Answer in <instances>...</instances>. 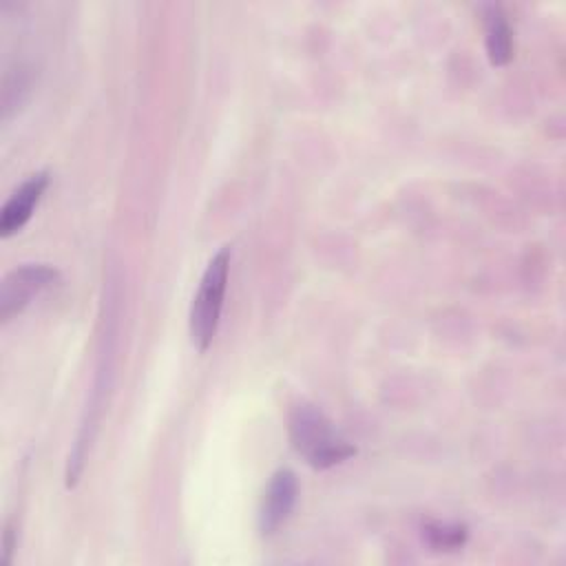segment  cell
Segmentation results:
<instances>
[{"mask_svg":"<svg viewBox=\"0 0 566 566\" xmlns=\"http://www.w3.org/2000/svg\"><path fill=\"white\" fill-rule=\"evenodd\" d=\"M287 433L294 451L318 471L356 455V447L336 431L321 409L307 402H298L290 409Z\"/></svg>","mask_w":566,"mask_h":566,"instance_id":"1","label":"cell"},{"mask_svg":"<svg viewBox=\"0 0 566 566\" xmlns=\"http://www.w3.org/2000/svg\"><path fill=\"white\" fill-rule=\"evenodd\" d=\"M228 272H230V248L223 245L208 261L190 305V338L199 352H206L217 334L223 296L228 287Z\"/></svg>","mask_w":566,"mask_h":566,"instance_id":"2","label":"cell"},{"mask_svg":"<svg viewBox=\"0 0 566 566\" xmlns=\"http://www.w3.org/2000/svg\"><path fill=\"white\" fill-rule=\"evenodd\" d=\"M60 272L49 263H22L11 270L0 285V318L2 323L20 314L40 292L51 287Z\"/></svg>","mask_w":566,"mask_h":566,"instance_id":"3","label":"cell"},{"mask_svg":"<svg viewBox=\"0 0 566 566\" xmlns=\"http://www.w3.org/2000/svg\"><path fill=\"white\" fill-rule=\"evenodd\" d=\"M298 497V482L294 471L279 469L268 482V489L259 509V533L263 537L274 535L292 515Z\"/></svg>","mask_w":566,"mask_h":566,"instance_id":"4","label":"cell"},{"mask_svg":"<svg viewBox=\"0 0 566 566\" xmlns=\"http://www.w3.org/2000/svg\"><path fill=\"white\" fill-rule=\"evenodd\" d=\"M46 186H49V172L38 170L33 175H29L11 192V197L4 201L2 212H0V237L2 239L13 237L15 232H20L27 226V221L31 219L33 210L38 208Z\"/></svg>","mask_w":566,"mask_h":566,"instance_id":"5","label":"cell"},{"mask_svg":"<svg viewBox=\"0 0 566 566\" xmlns=\"http://www.w3.org/2000/svg\"><path fill=\"white\" fill-rule=\"evenodd\" d=\"M484 46L491 64L504 66L513 57V31L504 11L495 4L484 9Z\"/></svg>","mask_w":566,"mask_h":566,"instance_id":"6","label":"cell"},{"mask_svg":"<svg viewBox=\"0 0 566 566\" xmlns=\"http://www.w3.org/2000/svg\"><path fill=\"white\" fill-rule=\"evenodd\" d=\"M424 539L436 551H458L467 542V526L464 524H451V522H429L422 528Z\"/></svg>","mask_w":566,"mask_h":566,"instance_id":"7","label":"cell"},{"mask_svg":"<svg viewBox=\"0 0 566 566\" xmlns=\"http://www.w3.org/2000/svg\"><path fill=\"white\" fill-rule=\"evenodd\" d=\"M11 551H13V526L7 524V528H4V562H11Z\"/></svg>","mask_w":566,"mask_h":566,"instance_id":"8","label":"cell"}]
</instances>
